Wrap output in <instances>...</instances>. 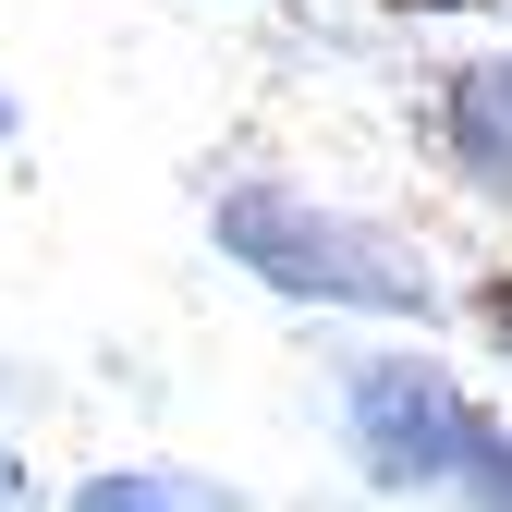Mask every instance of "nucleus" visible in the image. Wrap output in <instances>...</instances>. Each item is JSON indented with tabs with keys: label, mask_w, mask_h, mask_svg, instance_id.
<instances>
[{
	"label": "nucleus",
	"mask_w": 512,
	"mask_h": 512,
	"mask_svg": "<svg viewBox=\"0 0 512 512\" xmlns=\"http://www.w3.org/2000/svg\"><path fill=\"white\" fill-rule=\"evenodd\" d=\"M476 330H488V354L512 366V256H500V269L476 281Z\"/></svg>",
	"instance_id": "obj_6"
},
{
	"label": "nucleus",
	"mask_w": 512,
	"mask_h": 512,
	"mask_svg": "<svg viewBox=\"0 0 512 512\" xmlns=\"http://www.w3.org/2000/svg\"><path fill=\"white\" fill-rule=\"evenodd\" d=\"M464 512H512V427L500 415H476V439H464Z\"/></svg>",
	"instance_id": "obj_5"
},
{
	"label": "nucleus",
	"mask_w": 512,
	"mask_h": 512,
	"mask_svg": "<svg viewBox=\"0 0 512 512\" xmlns=\"http://www.w3.org/2000/svg\"><path fill=\"white\" fill-rule=\"evenodd\" d=\"M208 232L244 281H269L293 305H366V317H427V256L403 232H378L354 208H317L305 183H220Z\"/></svg>",
	"instance_id": "obj_1"
},
{
	"label": "nucleus",
	"mask_w": 512,
	"mask_h": 512,
	"mask_svg": "<svg viewBox=\"0 0 512 512\" xmlns=\"http://www.w3.org/2000/svg\"><path fill=\"white\" fill-rule=\"evenodd\" d=\"M74 512H244V500L183 464H98V476H74Z\"/></svg>",
	"instance_id": "obj_4"
},
{
	"label": "nucleus",
	"mask_w": 512,
	"mask_h": 512,
	"mask_svg": "<svg viewBox=\"0 0 512 512\" xmlns=\"http://www.w3.org/2000/svg\"><path fill=\"white\" fill-rule=\"evenodd\" d=\"M0 512H25V464L13 452H0Z\"/></svg>",
	"instance_id": "obj_8"
},
{
	"label": "nucleus",
	"mask_w": 512,
	"mask_h": 512,
	"mask_svg": "<svg viewBox=\"0 0 512 512\" xmlns=\"http://www.w3.org/2000/svg\"><path fill=\"white\" fill-rule=\"evenodd\" d=\"M0 135H13V98H0Z\"/></svg>",
	"instance_id": "obj_9"
},
{
	"label": "nucleus",
	"mask_w": 512,
	"mask_h": 512,
	"mask_svg": "<svg viewBox=\"0 0 512 512\" xmlns=\"http://www.w3.org/2000/svg\"><path fill=\"white\" fill-rule=\"evenodd\" d=\"M439 159H452L464 196H500L512 208V61L439 74Z\"/></svg>",
	"instance_id": "obj_3"
},
{
	"label": "nucleus",
	"mask_w": 512,
	"mask_h": 512,
	"mask_svg": "<svg viewBox=\"0 0 512 512\" xmlns=\"http://www.w3.org/2000/svg\"><path fill=\"white\" fill-rule=\"evenodd\" d=\"M378 13H488V0H378Z\"/></svg>",
	"instance_id": "obj_7"
},
{
	"label": "nucleus",
	"mask_w": 512,
	"mask_h": 512,
	"mask_svg": "<svg viewBox=\"0 0 512 512\" xmlns=\"http://www.w3.org/2000/svg\"><path fill=\"white\" fill-rule=\"evenodd\" d=\"M342 439H354V464L366 488H452L464 476V439H476V403H464V378L439 366V354H354L342 366Z\"/></svg>",
	"instance_id": "obj_2"
}]
</instances>
